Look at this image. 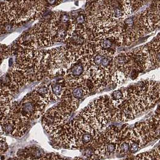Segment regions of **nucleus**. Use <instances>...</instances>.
I'll list each match as a JSON object with an SVG mask.
<instances>
[{
	"label": "nucleus",
	"mask_w": 160,
	"mask_h": 160,
	"mask_svg": "<svg viewBox=\"0 0 160 160\" xmlns=\"http://www.w3.org/2000/svg\"><path fill=\"white\" fill-rule=\"evenodd\" d=\"M102 132L91 127L78 116L66 123L53 138L68 148L79 149L98 144Z\"/></svg>",
	"instance_id": "obj_1"
},
{
	"label": "nucleus",
	"mask_w": 160,
	"mask_h": 160,
	"mask_svg": "<svg viewBox=\"0 0 160 160\" xmlns=\"http://www.w3.org/2000/svg\"><path fill=\"white\" fill-rule=\"evenodd\" d=\"M112 109L108 95L99 97L92 101L78 114L91 127L102 131L112 119Z\"/></svg>",
	"instance_id": "obj_2"
},
{
	"label": "nucleus",
	"mask_w": 160,
	"mask_h": 160,
	"mask_svg": "<svg viewBox=\"0 0 160 160\" xmlns=\"http://www.w3.org/2000/svg\"><path fill=\"white\" fill-rule=\"evenodd\" d=\"M49 102L34 90L23 99L19 104L15 105L12 104L10 110L25 122L29 123L42 115Z\"/></svg>",
	"instance_id": "obj_3"
},
{
	"label": "nucleus",
	"mask_w": 160,
	"mask_h": 160,
	"mask_svg": "<svg viewBox=\"0 0 160 160\" xmlns=\"http://www.w3.org/2000/svg\"><path fill=\"white\" fill-rule=\"evenodd\" d=\"M73 111L69 105L62 101L45 113L42 120L43 127L54 138L60 129L68 123V120Z\"/></svg>",
	"instance_id": "obj_4"
},
{
	"label": "nucleus",
	"mask_w": 160,
	"mask_h": 160,
	"mask_svg": "<svg viewBox=\"0 0 160 160\" xmlns=\"http://www.w3.org/2000/svg\"><path fill=\"white\" fill-rule=\"evenodd\" d=\"M120 32L123 38V44L129 45L138 40L146 32L142 14L128 17L119 23Z\"/></svg>",
	"instance_id": "obj_5"
},
{
	"label": "nucleus",
	"mask_w": 160,
	"mask_h": 160,
	"mask_svg": "<svg viewBox=\"0 0 160 160\" xmlns=\"http://www.w3.org/2000/svg\"><path fill=\"white\" fill-rule=\"evenodd\" d=\"M120 128L112 126L102 132L97 147L95 149V155L99 157H106L117 153L119 140Z\"/></svg>",
	"instance_id": "obj_6"
},
{
	"label": "nucleus",
	"mask_w": 160,
	"mask_h": 160,
	"mask_svg": "<svg viewBox=\"0 0 160 160\" xmlns=\"http://www.w3.org/2000/svg\"><path fill=\"white\" fill-rule=\"evenodd\" d=\"M108 12L112 19L118 22L128 18L132 8L129 0H105Z\"/></svg>",
	"instance_id": "obj_7"
},
{
	"label": "nucleus",
	"mask_w": 160,
	"mask_h": 160,
	"mask_svg": "<svg viewBox=\"0 0 160 160\" xmlns=\"http://www.w3.org/2000/svg\"><path fill=\"white\" fill-rule=\"evenodd\" d=\"M143 47L148 59V68L160 66V34Z\"/></svg>",
	"instance_id": "obj_8"
},
{
	"label": "nucleus",
	"mask_w": 160,
	"mask_h": 160,
	"mask_svg": "<svg viewBox=\"0 0 160 160\" xmlns=\"http://www.w3.org/2000/svg\"><path fill=\"white\" fill-rule=\"evenodd\" d=\"M142 16L148 32H152L160 27V0L157 1L154 8L142 13Z\"/></svg>",
	"instance_id": "obj_9"
},
{
	"label": "nucleus",
	"mask_w": 160,
	"mask_h": 160,
	"mask_svg": "<svg viewBox=\"0 0 160 160\" xmlns=\"http://www.w3.org/2000/svg\"><path fill=\"white\" fill-rule=\"evenodd\" d=\"M1 120H2L8 116L10 111L12 105V102L13 91L8 86L1 84Z\"/></svg>",
	"instance_id": "obj_10"
},
{
	"label": "nucleus",
	"mask_w": 160,
	"mask_h": 160,
	"mask_svg": "<svg viewBox=\"0 0 160 160\" xmlns=\"http://www.w3.org/2000/svg\"><path fill=\"white\" fill-rule=\"evenodd\" d=\"M108 96L112 112L120 107L125 101L127 96V88H122L114 90Z\"/></svg>",
	"instance_id": "obj_11"
},
{
	"label": "nucleus",
	"mask_w": 160,
	"mask_h": 160,
	"mask_svg": "<svg viewBox=\"0 0 160 160\" xmlns=\"http://www.w3.org/2000/svg\"><path fill=\"white\" fill-rule=\"evenodd\" d=\"M66 90V84L64 80L62 82H57L52 84L49 87L50 94L52 101H57L62 99L64 95Z\"/></svg>",
	"instance_id": "obj_12"
},
{
	"label": "nucleus",
	"mask_w": 160,
	"mask_h": 160,
	"mask_svg": "<svg viewBox=\"0 0 160 160\" xmlns=\"http://www.w3.org/2000/svg\"><path fill=\"white\" fill-rule=\"evenodd\" d=\"M131 4L132 10H136L142 8L149 0H129Z\"/></svg>",
	"instance_id": "obj_13"
},
{
	"label": "nucleus",
	"mask_w": 160,
	"mask_h": 160,
	"mask_svg": "<svg viewBox=\"0 0 160 160\" xmlns=\"http://www.w3.org/2000/svg\"><path fill=\"white\" fill-rule=\"evenodd\" d=\"M39 160H63L59 158V157L54 154H50L45 157H43Z\"/></svg>",
	"instance_id": "obj_14"
},
{
	"label": "nucleus",
	"mask_w": 160,
	"mask_h": 160,
	"mask_svg": "<svg viewBox=\"0 0 160 160\" xmlns=\"http://www.w3.org/2000/svg\"><path fill=\"white\" fill-rule=\"evenodd\" d=\"M8 148V144H7L6 142L3 140L2 137H1V153H2V152L6 151Z\"/></svg>",
	"instance_id": "obj_15"
},
{
	"label": "nucleus",
	"mask_w": 160,
	"mask_h": 160,
	"mask_svg": "<svg viewBox=\"0 0 160 160\" xmlns=\"http://www.w3.org/2000/svg\"><path fill=\"white\" fill-rule=\"evenodd\" d=\"M82 160V159H81V158H77V159H76V160Z\"/></svg>",
	"instance_id": "obj_16"
}]
</instances>
